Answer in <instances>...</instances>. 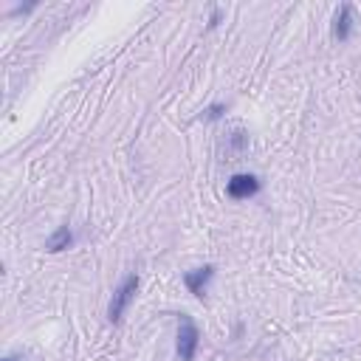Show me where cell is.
<instances>
[{"label":"cell","instance_id":"6da1fadb","mask_svg":"<svg viewBox=\"0 0 361 361\" xmlns=\"http://www.w3.org/2000/svg\"><path fill=\"white\" fill-rule=\"evenodd\" d=\"M198 347H201V330H198V324L192 322V316L180 313L178 316V358L180 361H195Z\"/></svg>","mask_w":361,"mask_h":361},{"label":"cell","instance_id":"7a4b0ae2","mask_svg":"<svg viewBox=\"0 0 361 361\" xmlns=\"http://www.w3.org/2000/svg\"><path fill=\"white\" fill-rule=\"evenodd\" d=\"M136 294H138V274H127L122 282H119V288L113 291V299H110V305H107V319L116 324V322H122V316L127 313V308H130V302L136 299Z\"/></svg>","mask_w":361,"mask_h":361},{"label":"cell","instance_id":"3957f363","mask_svg":"<svg viewBox=\"0 0 361 361\" xmlns=\"http://www.w3.org/2000/svg\"><path fill=\"white\" fill-rule=\"evenodd\" d=\"M226 192H229V198H235V201H246V198H251V195L260 192V180H257L254 175H249V172L232 175L229 184H226Z\"/></svg>","mask_w":361,"mask_h":361},{"label":"cell","instance_id":"277c9868","mask_svg":"<svg viewBox=\"0 0 361 361\" xmlns=\"http://www.w3.org/2000/svg\"><path fill=\"white\" fill-rule=\"evenodd\" d=\"M212 277H215V265H201V268H195V271H187V274H184V285L190 288V294H192V296L204 299V294H206V288H209Z\"/></svg>","mask_w":361,"mask_h":361},{"label":"cell","instance_id":"5b68a950","mask_svg":"<svg viewBox=\"0 0 361 361\" xmlns=\"http://www.w3.org/2000/svg\"><path fill=\"white\" fill-rule=\"evenodd\" d=\"M353 6L350 4H344L341 9H339V15H336V20H333V37L339 40V43H344V40H350V34H353Z\"/></svg>","mask_w":361,"mask_h":361},{"label":"cell","instance_id":"8992f818","mask_svg":"<svg viewBox=\"0 0 361 361\" xmlns=\"http://www.w3.org/2000/svg\"><path fill=\"white\" fill-rule=\"evenodd\" d=\"M71 243H74V235H71V229H68V223H65V226H60V229L46 240V251L57 254V251H65Z\"/></svg>","mask_w":361,"mask_h":361},{"label":"cell","instance_id":"52a82bcc","mask_svg":"<svg viewBox=\"0 0 361 361\" xmlns=\"http://www.w3.org/2000/svg\"><path fill=\"white\" fill-rule=\"evenodd\" d=\"M223 110H226V105H212V107H206V119H221L223 116Z\"/></svg>","mask_w":361,"mask_h":361},{"label":"cell","instance_id":"ba28073f","mask_svg":"<svg viewBox=\"0 0 361 361\" xmlns=\"http://www.w3.org/2000/svg\"><path fill=\"white\" fill-rule=\"evenodd\" d=\"M221 23V12H212V18H209V29H215Z\"/></svg>","mask_w":361,"mask_h":361},{"label":"cell","instance_id":"9c48e42d","mask_svg":"<svg viewBox=\"0 0 361 361\" xmlns=\"http://www.w3.org/2000/svg\"><path fill=\"white\" fill-rule=\"evenodd\" d=\"M4 361H20V358H18V355H6Z\"/></svg>","mask_w":361,"mask_h":361}]
</instances>
